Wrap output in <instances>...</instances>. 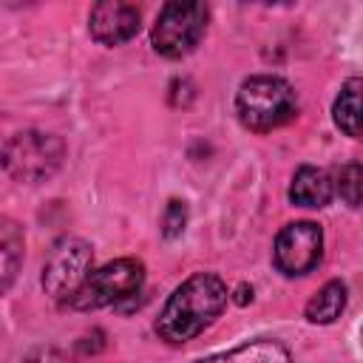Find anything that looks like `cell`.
Masks as SVG:
<instances>
[{
	"label": "cell",
	"mask_w": 363,
	"mask_h": 363,
	"mask_svg": "<svg viewBox=\"0 0 363 363\" xmlns=\"http://www.w3.org/2000/svg\"><path fill=\"white\" fill-rule=\"evenodd\" d=\"M65 159V142L43 130L11 133L3 145V167L14 182H45L51 179Z\"/></svg>",
	"instance_id": "3"
},
{
	"label": "cell",
	"mask_w": 363,
	"mask_h": 363,
	"mask_svg": "<svg viewBox=\"0 0 363 363\" xmlns=\"http://www.w3.org/2000/svg\"><path fill=\"white\" fill-rule=\"evenodd\" d=\"M91 264H94V250L88 241L74 235L60 238L43 264V289L54 301L71 303V298L82 289V284L94 272Z\"/></svg>",
	"instance_id": "5"
},
{
	"label": "cell",
	"mask_w": 363,
	"mask_h": 363,
	"mask_svg": "<svg viewBox=\"0 0 363 363\" xmlns=\"http://www.w3.org/2000/svg\"><path fill=\"white\" fill-rule=\"evenodd\" d=\"M187 227V204L179 199H170L164 213H162V233L164 238H179Z\"/></svg>",
	"instance_id": "15"
},
{
	"label": "cell",
	"mask_w": 363,
	"mask_h": 363,
	"mask_svg": "<svg viewBox=\"0 0 363 363\" xmlns=\"http://www.w3.org/2000/svg\"><path fill=\"white\" fill-rule=\"evenodd\" d=\"M323 255V230L315 221H292L281 227L272 247V261L286 278L306 275Z\"/></svg>",
	"instance_id": "7"
},
{
	"label": "cell",
	"mask_w": 363,
	"mask_h": 363,
	"mask_svg": "<svg viewBox=\"0 0 363 363\" xmlns=\"http://www.w3.org/2000/svg\"><path fill=\"white\" fill-rule=\"evenodd\" d=\"M207 17H210V9L204 3H182V0L164 3L150 28L153 51L167 60L187 57L204 37Z\"/></svg>",
	"instance_id": "4"
},
{
	"label": "cell",
	"mask_w": 363,
	"mask_h": 363,
	"mask_svg": "<svg viewBox=\"0 0 363 363\" xmlns=\"http://www.w3.org/2000/svg\"><path fill=\"white\" fill-rule=\"evenodd\" d=\"M139 26H142V11L125 0H102L91 9V17H88L91 37L111 48L136 37Z\"/></svg>",
	"instance_id": "8"
},
{
	"label": "cell",
	"mask_w": 363,
	"mask_h": 363,
	"mask_svg": "<svg viewBox=\"0 0 363 363\" xmlns=\"http://www.w3.org/2000/svg\"><path fill=\"white\" fill-rule=\"evenodd\" d=\"M23 363H71V357L62 349H57V346H40Z\"/></svg>",
	"instance_id": "16"
},
{
	"label": "cell",
	"mask_w": 363,
	"mask_h": 363,
	"mask_svg": "<svg viewBox=\"0 0 363 363\" xmlns=\"http://www.w3.org/2000/svg\"><path fill=\"white\" fill-rule=\"evenodd\" d=\"M227 298H230L227 284L218 275H213V272L190 275L167 298V303L156 320L159 337L173 346L193 340L224 312Z\"/></svg>",
	"instance_id": "1"
},
{
	"label": "cell",
	"mask_w": 363,
	"mask_h": 363,
	"mask_svg": "<svg viewBox=\"0 0 363 363\" xmlns=\"http://www.w3.org/2000/svg\"><path fill=\"white\" fill-rule=\"evenodd\" d=\"M247 301H252V286L241 284V286L235 289V303H247Z\"/></svg>",
	"instance_id": "17"
},
{
	"label": "cell",
	"mask_w": 363,
	"mask_h": 363,
	"mask_svg": "<svg viewBox=\"0 0 363 363\" xmlns=\"http://www.w3.org/2000/svg\"><path fill=\"white\" fill-rule=\"evenodd\" d=\"M0 258H3V292L11 289V281L23 264V233L11 218L0 221Z\"/></svg>",
	"instance_id": "13"
},
{
	"label": "cell",
	"mask_w": 363,
	"mask_h": 363,
	"mask_svg": "<svg viewBox=\"0 0 363 363\" xmlns=\"http://www.w3.org/2000/svg\"><path fill=\"white\" fill-rule=\"evenodd\" d=\"M332 119L346 136L363 142V77H349L340 85L332 105Z\"/></svg>",
	"instance_id": "10"
},
{
	"label": "cell",
	"mask_w": 363,
	"mask_h": 363,
	"mask_svg": "<svg viewBox=\"0 0 363 363\" xmlns=\"http://www.w3.org/2000/svg\"><path fill=\"white\" fill-rule=\"evenodd\" d=\"M201 363H292L289 349L278 340L258 337L250 343H241L230 352H218L213 357H204Z\"/></svg>",
	"instance_id": "11"
},
{
	"label": "cell",
	"mask_w": 363,
	"mask_h": 363,
	"mask_svg": "<svg viewBox=\"0 0 363 363\" xmlns=\"http://www.w3.org/2000/svg\"><path fill=\"white\" fill-rule=\"evenodd\" d=\"M346 309V284L343 281H326L306 303L303 315L309 323H332Z\"/></svg>",
	"instance_id": "12"
},
{
	"label": "cell",
	"mask_w": 363,
	"mask_h": 363,
	"mask_svg": "<svg viewBox=\"0 0 363 363\" xmlns=\"http://www.w3.org/2000/svg\"><path fill=\"white\" fill-rule=\"evenodd\" d=\"M360 340H363V332H360Z\"/></svg>",
	"instance_id": "18"
},
{
	"label": "cell",
	"mask_w": 363,
	"mask_h": 363,
	"mask_svg": "<svg viewBox=\"0 0 363 363\" xmlns=\"http://www.w3.org/2000/svg\"><path fill=\"white\" fill-rule=\"evenodd\" d=\"M145 281V267L136 258H116L108 261L105 267L94 269L88 275V281L82 284V289L71 298V309L88 312V309H102L111 306L122 298H130L139 292Z\"/></svg>",
	"instance_id": "6"
},
{
	"label": "cell",
	"mask_w": 363,
	"mask_h": 363,
	"mask_svg": "<svg viewBox=\"0 0 363 363\" xmlns=\"http://www.w3.org/2000/svg\"><path fill=\"white\" fill-rule=\"evenodd\" d=\"M335 193L340 196L343 204L360 207L363 204V164L349 162L335 173Z\"/></svg>",
	"instance_id": "14"
},
{
	"label": "cell",
	"mask_w": 363,
	"mask_h": 363,
	"mask_svg": "<svg viewBox=\"0 0 363 363\" xmlns=\"http://www.w3.org/2000/svg\"><path fill=\"white\" fill-rule=\"evenodd\" d=\"M235 113L244 128L267 133L286 125L298 113V96L286 79L272 74H255L238 85Z\"/></svg>",
	"instance_id": "2"
},
{
	"label": "cell",
	"mask_w": 363,
	"mask_h": 363,
	"mask_svg": "<svg viewBox=\"0 0 363 363\" xmlns=\"http://www.w3.org/2000/svg\"><path fill=\"white\" fill-rule=\"evenodd\" d=\"M332 193L335 182L329 179V173L312 164H301L289 184V201L298 207H326L332 201Z\"/></svg>",
	"instance_id": "9"
}]
</instances>
